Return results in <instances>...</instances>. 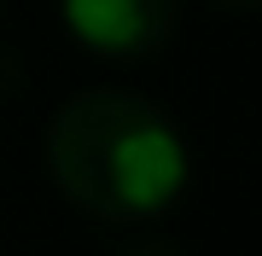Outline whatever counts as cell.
Instances as JSON below:
<instances>
[{"instance_id": "6da1fadb", "label": "cell", "mask_w": 262, "mask_h": 256, "mask_svg": "<svg viewBox=\"0 0 262 256\" xmlns=\"http://www.w3.org/2000/svg\"><path fill=\"white\" fill-rule=\"evenodd\" d=\"M47 163L70 204L128 221L158 210L187 187V146L169 117L134 94H76L47 128Z\"/></svg>"}, {"instance_id": "7a4b0ae2", "label": "cell", "mask_w": 262, "mask_h": 256, "mask_svg": "<svg viewBox=\"0 0 262 256\" xmlns=\"http://www.w3.org/2000/svg\"><path fill=\"white\" fill-rule=\"evenodd\" d=\"M64 24L105 58H140L169 41L175 0H64Z\"/></svg>"}, {"instance_id": "3957f363", "label": "cell", "mask_w": 262, "mask_h": 256, "mask_svg": "<svg viewBox=\"0 0 262 256\" xmlns=\"http://www.w3.org/2000/svg\"><path fill=\"white\" fill-rule=\"evenodd\" d=\"M128 256H181V250H169V245H134Z\"/></svg>"}, {"instance_id": "277c9868", "label": "cell", "mask_w": 262, "mask_h": 256, "mask_svg": "<svg viewBox=\"0 0 262 256\" xmlns=\"http://www.w3.org/2000/svg\"><path fill=\"white\" fill-rule=\"evenodd\" d=\"M222 6H233V12H251V6H256V0H222Z\"/></svg>"}, {"instance_id": "5b68a950", "label": "cell", "mask_w": 262, "mask_h": 256, "mask_svg": "<svg viewBox=\"0 0 262 256\" xmlns=\"http://www.w3.org/2000/svg\"><path fill=\"white\" fill-rule=\"evenodd\" d=\"M0 6H6V0H0Z\"/></svg>"}]
</instances>
